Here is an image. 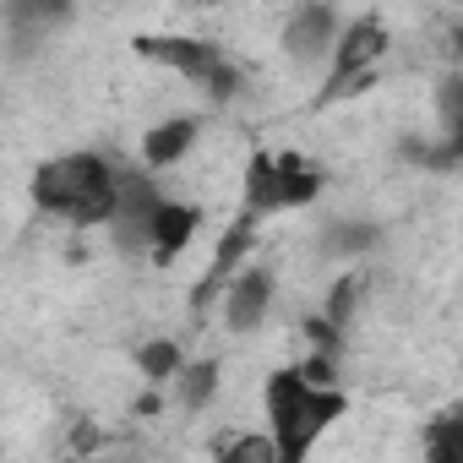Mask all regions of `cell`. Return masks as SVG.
Wrapping results in <instances>:
<instances>
[{"label": "cell", "instance_id": "6da1fadb", "mask_svg": "<svg viewBox=\"0 0 463 463\" xmlns=\"http://www.w3.org/2000/svg\"><path fill=\"white\" fill-rule=\"evenodd\" d=\"M33 202H39V213H50V218H66V223H77V229H93V223H104L109 207H115V169H109V158H99V153H61V158L39 164V175H33Z\"/></svg>", "mask_w": 463, "mask_h": 463}, {"label": "cell", "instance_id": "7a4b0ae2", "mask_svg": "<svg viewBox=\"0 0 463 463\" xmlns=\"http://www.w3.org/2000/svg\"><path fill=\"white\" fill-rule=\"evenodd\" d=\"M262 398H268L273 447H279V458H289V463H300V458L317 447V436L344 414V392H338V387H311L295 365L273 371Z\"/></svg>", "mask_w": 463, "mask_h": 463}, {"label": "cell", "instance_id": "3957f363", "mask_svg": "<svg viewBox=\"0 0 463 463\" xmlns=\"http://www.w3.org/2000/svg\"><path fill=\"white\" fill-rule=\"evenodd\" d=\"M322 196V175L300 153H251L246 164V213H279V207H306Z\"/></svg>", "mask_w": 463, "mask_h": 463}, {"label": "cell", "instance_id": "277c9868", "mask_svg": "<svg viewBox=\"0 0 463 463\" xmlns=\"http://www.w3.org/2000/svg\"><path fill=\"white\" fill-rule=\"evenodd\" d=\"M387 44H392V33H387V23H382V17H360V23L338 28V44H333V77H327V99H333V93L360 88V82L376 71V61L387 55Z\"/></svg>", "mask_w": 463, "mask_h": 463}, {"label": "cell", "instance_id": "5b68a950", "mask_svg": "<svg viewBox=\"0 0 463 463\" xmlns=\"http://www.w3.org/2000/svg\"><path fill=\"white\" fill-rule=\"evenodd\" d=\"M158 185L147 180V169H115V207H109V229L120 251H142L147 246V223L158 213Z\"/></svg>", "mask_w": 463, "mask_h": 463}, {"label": "cell", "instance_id": "8992f818", "mask_svg": "<svg viewBox=\"0 0 463 463\" xmlns=\"http://www.w3.org/2000/svg\"><path fill=\"white\" fill-rule=\"evenodd\" d=\"M251 241H257V213H241L235 223L223 229V241H218V251H213V262H207V273L196 279V289H191V311L202 317L218 295H223V284L241 273V262H246V251H251Z\"/></svg>", "mask_w": 463, "mask_h": 463}, {"label": "cell", "instance_id": "52a82bcc", "mask_svg": "<svg viewBox=\"0 0 463 463\" xmlns=\"http://www.w3.org/2000/svg\"><path fill=\"white\" fill-rule=\"evenodd\" d=\"M142 61H158L164 71H180V77H191V82H202L223 55H218V44H207V39H191V33H142L137 44H131Z\"/></svg>", "mask_w": 463, "mask_h": 463}, {"label": "cell", "instance_id": "ba28073f", "mask_svg": "<svg viewBox=\"0 0 463 463\" xmlns=\"http://www.w3.org/2000/svg\"><path fill=\"white\" fill-rule=\"evenodd\" d=\"M273 306V273L268 268H241L223 284V322L229 333H257Z\"/></svg>", "mask_w": 463, "mask_h": 463}, {"label": "cell", "instance_id": "9c48e42d", "mask_svg": "<svg viewBox=\"0 0 463 463\" xmlns=\"http://www.w3.org/2000/svg\"><path fill=\"white\" fill-rule=\"evenodd\" d=\"M333 33H338V12L327 6V0H306V6L289 17V28H284V50L295 61H322L333 50Z\"/></svg>", "mask_w": 463, "mask_h": 463}, {"label": "cell", "instance_id": "30bf717a", "mask_svg": "<svg viewBox=\"0 0 463 463\" xmlns=\"http://www.w3.org/2000/svg\"><path fill=\"white\" fill-rule=\"evenodd\" d=\"M196 207H185V202H158V213H153V223H147V251H153V262H175L185 246H191V235H196Z\"/></svg>", "mask_w": 463, "mask_h": 463}, {"label": "cell", "instance_id": "8fae6325", "mask_svg": "<svg viewBox=\"0 0 463 463\" xmlns=\"http://www.w3.org/2000/svg\"><path fill=\"white\" fill-rule=\"evenodd\" d=\"M196 131H202V120H196V115H175V120H158V126L142 137V164H147V169H169V164H180V158L191 153Z\"/></svg>", "mask_w": 463, "mask_h": 463}, {"label": "cell", "instance_id": "7c38bea8", "mask_svg": "<svg viewBox=\"0 0 463 463\" xmlns=\"http://www.w3.org/2000/svg\"><path fill=\"white\" fill-rule=\"evenodd\" d=\"M360 306H365V279H338L333 289H327V306H322V322L333 327V333H349L354 327V317H360Z\"/></svg>", "mask_w": 463, "mask_h": 463}, {"label": "cell", "instance_id": "4fadbf2b", "mask_svg": "<svg viewBox=\"0 0 463 463\" xmlns=\"http://www.w3.org/2000/svg\"><path fill=\"white\" fill-rule=\"evenodd\" d=\"M175 382H180V403L196 414V409H207V403H213V392H218V360L180 365V371H175Z\"/></svg>", "mask_w": 463, "mask_h": 463}, {"label": "cell", "instance_id": "5bb4252c", "mask_svg": "<svg viewBox=\"0 0 463 463\" xmlns=\"http://www.w3.org/2000/svg\"><path fill=\"white\" fill-rule=\"evenodd\" d=\"M71 23V0H12V28H61Z\"/></svg>", "mask_w": 463, "mask_h": 463}, {"label": "cell", "instance_id": "9a60e30c", "mask_svg": "<svg viewBox=\"0 0 463 463\" xmlns=\"http://www.w3.org/2000/svg\"><path fill=\"white\" fill-rule=\"evenodd\" d=\"M137 365H142V376L158 387V382H169V376L180 371V349H175L169 338H153V344H142V349H137Z\"/></svg>", "mask_w": 463, "mask_h": 463}, {"label": "cell", "instance_id": "2e32d148", "mask_svg": "<svg viewBox=\"0 0 463 463\" xmlns=\"http://www.w3.org/2000/svg\"><path fill=\"white\" fill-rule=\"evenodd\" d=\"M218 458L223 463H279V447L273 436H235V441H218Z\"/></svg>", "mask_w": 463, "mask_h": 463}, {"label": "cell", "instance_id": "e0dca14e", "mask_svg": "<svg viewBox=\"0 0 463 463\" xmlns=\"http://www.w3.org/2000/svg\"><path fill=\"white\" fill-rule=\"evenodd\" d=\"M365 246H376V223H333L327 229V251L333 257H354Z\"/></svg>", "mask_w": 463, "mask_h": 463}, {"label": "cell", "instance_id": "ac0fdd59", "mask_svg": "<svg viewBox=\"0 0 463 463\" xmlns=\"http://www.w3.org/2000/svg\"><path fill=\"white\" fill-rule=\"evenodd\" d=\"M452 430H458V420L441 414V420L430 425V436H425V452H430V458H452Z\"/></svg>", "mask_w": 463, "mask_h": 463}, {"label": "cell", "instance_id": "d6986e66", "mask_svg": "<svg viewBox=\"0 0 463 463\" xmlns=\"http://www.w3.org/2000/svg\"><path fill=\"white\" fill-rule=\"evenodd\" d=\"M295 371H300V376H306L311 387H333V354H322V349H317V354H311L306 365H295Z\"/></svg>", "mask_w": 463, "mask_h": 463}, {"label": "cell", "instance_id": "ffe728a7", "mask_svg": "<svg viewBox=\"0 0 463 463\" xmlns=\"http://www.w3.org/2000/svg\"><path fill=\"white\" fill-rule=\"evenodd\" d=\"M158 409H164V398H158V392H142V398H137V414H158Z\"/></svg>", "mask_w": 463, "mask_h": 463}]
</instances>
